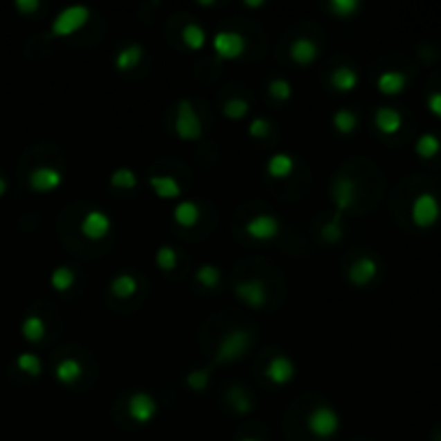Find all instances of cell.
I'll list each match as a JSON object with an SVG mask.
<instances>
[{"label":"cell","instance_id":"cell-2","mask_svg":"<svg viewBox=\"0 0 441 441\" xmlns=\"http://www.w3.org/2000/svg\"><path fill=\"white\" fill-rule=\"evenodd\" d=\"M306 426L318 439H332L340 429V415L330 405H318L308 413Z\"/></svg>","mask_w":441,"mask_h":441},{"label":"cell","instance_id":"cell-19","mask_svg":"<svg viewBox=\"0 0 441 441\" xmlns=\"http://www.w3.org/2000/svg\"><path fill=\"white\" fill-rule=\"evenodd\" d=\"M143 56H145V50L140 44H127L123 46L121 50L116 52L114 56V67L116 71H132L140 65V61H143Z\"/></svg>","mask_w":441,"mask_h":441},{"label":"cell","instance_id":"cell-41","mask_svg":"<svg viewBox=\"0 0 441 441\" xmlns=\"http://www.w3.org/2000/svg\"><path fill=\"white\" fill-rule=\"evenodd\" d=\"M15 9L24 15H35L42 9V3H39V0H15Z\"/></svg>","mask_w":441,"mask_h":441},{"label":"cell","instance_id":"cell-23","mask_svg":"<svg viewBox=\"0 0 441 441\" xmlns=\"http://www.w3.org/2000/svg\"><path fill=\"white\" fill-rule=\"evenodd\" d=\"M110 293L116 297V299H132L136 293H138V280L136 276L123 271V273H118L112 278V282H110Z\"/></svg>","mask_w":441,"mask_h":441},{"label":"cell","instance_id":"cell-42","mask_svg":"<svg viewBox=\"0 0 441 441\" xmlns=\"http://www.w3.org/2000/svg\"><path fill=\"white\" fill-rule=\"evenodd\" d=\"M426 106H429V110H431L435 116H439V118H441V91H435V93H431V95H429Z\"/></svg>","mask_w":441,"mask_h":441},{"label":"cell","instance_id":"cell-39","mask_svg":"<svg viewBox=\"0 0 441 441\" xmlns=\"http://www.w3.org/2000/svg\"><path fill=\"white\" fill-rule=\"evenodd\" d=\"M343 217L340 215H334L332 219H330V224H325L323 226V231H321V235H323V239L327 244H336V242H340V237H343Z\"/></svg>","mask_w":441,"mask_h":441},{"label":"cell","instance_id":"cell-27","mask_svg":"<svg viewBox=\"0 0 441 441\" xmlns=\"http://www.w3.org/2000/svg\"><path fill=\"white\" fill-rule=\"evenodd\" d=\"M50 285L54 291L58 293H67L73 285H75V271L67 265H61L56 267L52 273H50Z\"/></svg>","mask_w":441,"mask_h":441},{"label":"cell","instance_id":"cell-32","mask_svg":"<svg viewBox=\"0 0 441 441\" xmlns=\"http://www.w3.org/2000/svg\"><path fill=\"white\" fill-rule=\"evenodd\" d=\"M441 151V140L435 134H422L415 143V153L422 159H433Z\"/></svg>","mask_w":441,"mask_h":441},{"label":"cell","instance_id":"cell-13","mask_svg":"<svg viewBox=\"0 0 441 441\" xmlns=\"http://www.w3.org/2000/svg\"><path fill=\"white\" fill-rule=\"evenodd\" d=\"M265 377L271 381L273 386H287L295 377V364L293 359L287 355H273L267 366H265Z\"/></svg>","mask_w":441,"mask_h":441},{"label":"cell","instance_id":"cell-4","mask_svg":"<svg viewBox=\"0 0 441 441\" xmlns=\"http://www.w3.org/2000/svg\"><path fill=\"white\" fill-rule=\"evenodd\" d=\"M91 17V9L84 5H71L63 11H58V15L52 22V35L54 37H69L75 30L82 28Z\"/></svg>","mask_w":441,"mask_h":441},{"label":"cell","instance_id":"cell-37","mask_svg":"<svg viewBox=\"0 0 441 441\" xmlns=\"http://www.w3.org/2000/svg\"><path fill=\"white\" fill-rule=\"evenodd\" d=\"M267 93L271 95V99H276V102H289L293 95V87L285 78H273L267 84Z\"/></svg>","mask_w":441,"mask_h":441},{"label":"cell","instance_id":"cell-15","mask_svg":"<svg viewBox=\"0 0 441 441\" xmlns=\"http://www.w3.org/2000/svg\"><path fill=\"white\" fill-rule=\"evenodd\" d=\"M291 61L299 67H308L318 58V46L312 42L310 37H297L289 48Z\"/></svg>","mask_w":441,"mask_h":441},{"label":"cell","instance_id":"cell-7","mask_svg":"<svg viewBox=\"0 0 441 441\" xmlns=\"http://www.w3.org/2000/svg\"><path fill=\"white\" fill-rule=\"evenodd\" d=\"M235 297L239 299L242 304L258 310V308H265L267 306V287L263 285V280L258 278H250V280H239L235 285Z\"/></svg>","mask_w":441,"mask_h":441},{"label":"cell","instance_id":"cell-11","mask_svg":"<svg viewBox=\"0 0 441 441\" xmlns=\"http://www.w3.org/2000/svg\"><path fill=\"white\" fill-rule=\"evenodd\" d=\"M246 235L256 242H271L280 235V219L271 213H258L246 222Z\"/></svg>","mask_w":441,"mask_h":441},{"label":"cell","instance_id":"cell-40","mask_svg":"<svg viewBox=\"0 0 441 441\" xmlns=\"http://www.w3.org/2000/svg\"><path fill=\"white\" fill-rule=\"evenodd\" d=\"M250 136L252 138H265L269 132H271V125L265 116H254L252 121H250V127H248Z\"/></svg>","mask_w":441,"mask_h":441},{"label":"cell","instance_id":"cell-16","mask_svg":"<svg viewBox=\"0 0 441 441\" xmlns=\"http://www.w3.org/2000/svg\"><path fill=\"white\" fill-rule=\"evenodd\" d=\"M375 125L381 134L394 136L400 132V127H403V116H400V112L392 106H381L375 112Z\"/></svg>","mask_w":441,"mask_h":441},{"label":"cell","instance_id":"cell-24","mask_svg":"<svg viewBox=\"0 0 441 441\" xmlns=\"http://www.w3.org/2000/svg\"><path fill=\"white\" fill-rule=\"evenodd\" d=\"M19 330H22V336H24L26 343L37 345L46 338V321L39 314H26Z\"/></svg>","mask_w":441,"mask_h":441},{"label":"cell","instance_id":"cell-25","mask_svg":"<svg viewBox=\"0 0 441 441\" xmlns=\"http://www.w3.org/2000/svg\"><path fill=\"white\" fill-rule=\"evenodd\" d=\"M295 170V159L289 153H276L267 162V174L271 179H289Z\"/></svg>","mask_w":441,"mask_h":441},{"label":"cell","instance_id":"cell-34","mask_svg":"<svg viewBox=\"0 0 441 441\" xmlns=\"http://www.w3.org/2000/svg\"><path fill=\"white\" fill-rule=\"evenodd\" d=\"M110 186L118 188V190H134L138 186V177L132 168L123 166V168H116L110 174Z\"/></svg>","mask_w":441,"mask_h":441},{"label":"cell","instance_id":"cell-30","mask_svg":"<svg viewBox=\"0 0 441 441\" xmlns=\"http://www.w3.org/2000/svg\"><path fill=\"white\" fill-rule=\"evenodd\" d=\"M327 9L338 19H351L355 13H359V9H362V3H359V0H330Z\"/></svg>","mask_w":441,"mask_h":441},{"label":"cell","instance_id":"cell-28","mask_svg":"<svg viewBox=\"0 0 441 441\" xmlns=\"http://www.w3.org/2000/svg\"><path fill=\"white\" fill-rule=\"evenodd\" d=\"M181 39H183V44H186L190 50H200V48H205V44H207V33H205L203 26H198V24L190 22V24L183 26Z\"/></svg>","mask_w":441,"mask_h":441},{"label":"cell","instance_id":"cell-20","mask_svg":"<svg viewBox=\"0 0 441 441\" xmlns=\"http://www.w3.org/2000/svg\"><path fill=\"white\" fill-rule=\"evenodd\" d=\"M407 87V75L403 71H384V73H379L377 78V89L379 93H384V95H398V93H403Z\"/></svg>","mask_w":441,"mask_h":441},{"label":"cell","instance_id":"cell-31","mask_svg":"<svg viewBox=\"0 0 441 441\" xmlns=\"http://www.w3.org/2000/svg\"><path fill=\"white\" fill-rule=\"evenodd\" d=\"M332 125L336 127V132L349 136V134H353L355 127H357V116H355V112H351V110H347V108H340V110H336L334 116H332Z\"/></svg>","mask_w":441,"mask_h":441},{"label":"cell","instance_id":"cell-10","mask_svg":"<svg viewBox=\"0 0 441 441\" xmlns=\"http://www.w3.org/2000/svg\"><path fill=\"white\" fill-rule=\"evenodd\" d=\"M357 198V188L355 181L349 177H336L332 183V200H334V215L343 217L355 203Z\"/></svg>","mask_w":441,"mask_h":441},{"label":"cell","instance_id":"cell-47","mask_svg":"<svg viewBox=\"0 0 441 441\" xmlns=\"http://www.w3.org/2000/svg\"><path fill=\"white\" fill-rule=\"evenodd\" d=\"M437 441H441V437H439V439H437Z\"/></svg>","mask_w":441,"mask_h":441},{"label":"cell","instance_id":"cell-12","mask_svg":"<svg viewBox=\"0 0 441 441\" xmlns=\"http://www.w3.org/2000/svg\"><path fill=\"white\" fill-rule=\"evenodd\" d=\"M63 183V172L54 166H37L28 174V186L37 194H50Z\"/></svg>","mask_w":441,"mask_h":441},{"label":"cell","instance_id":"cell-36","mask_svg":"<svg viewBox=\"0 0 441 441\" xmlns=\"http://www.w3.org/2000/svg\"><path fill=\"white\" fill-rule=\"evenodd\" d=\"M219 278H222V273H219V269L215 265H200L196 269V282L203 285L205 289H215L219 285Z\"/></svg>","mask_w":441,"mask_h":441},{"label":"cell","instance_id":"cell-35","mask_svg":"<svg viewBox=\"0 0 441 441\" xmlns=\"http://www.w3.org/2000/svg\"><path fill=\"white\" fill-rule=\"evenodd\" d=\"M155 265L162 271H174L179 265V254L172 246H159L155 252Z\"/></svg>","mask_w":441,"mask_h":441},{"label":"cell","instance_id":"cell-22","mask_svg":"<svg viewBox=\"0 0 441 441\" xmlns=\"http://www.w3.org/2000/svg\"><path fill=\"white\" fill-rule=\"evenodd\" d=\"M172 219L183 228H192L198 224L200 219V207L194 200H181L174 209H172Z\"/></svg>","mask_w":441,"mask_h":441},{"label":"cell","instance_id":"cell-33","mask_svg":"<svg viewBox=\"0 0 441 441\" xmlns=\"http://www.w3.org/2000/svg\"><path fill=\"white\" fill-rule=\"evenodd\" d=\"M222 112L228 121H242V118H246L248 112H250V104L244 97H233L222 106Z\"/></svg>","mask_w":441,"mask_h":441},{"label":"cell","instance_id":"cell-18","mask_svg":"<svg viewBox=\"0 0 441 441\" xmlns=\"http://www.w3.org/2000/svg\"><path fill=\"white\" fill-rule=\"evenodd\" d=\"M149 186H151V190H153V194L157 198L174 200V198H179L183 194L179 181L170 174H153V177H149Z\"/></svg>","mask_w":441,"mask_h":441},{"label":"cell","instance_id":"cell-8","mask_svg":"<svg viewBox=\"0 0 441 441\" xmlns=\"http://www.w3.org/2000/svg\"><path fill=\"white\" fill-rule=\"evenodd\" d=\"M112 231V217L102 209H89L80 222V233H82L89 242H102Z\"/></svg>","mask_w":441,"mask_h":441},{"label":"cell","instance_id":"cell-17","mask_svg":"<svg viewBox=\"0 0 441 441\" xmlns=\"http://www.w3.org/2000/svg\"><path fill=\"white\" fill-rule=\"evenodd\" d=\"M82 364L78 362L75 357H63L61 362L54 366V377L61 386H75L80 379H82Z\"/></svg>","mask_w":441,"mask_h":441},{"label":"cell","instance_id":"cell-46","mask_svg":"<svg viewBox=\"0 0 441 441\" xmlns=\"http://www.w3.org/2000/svg\"><path fill=\"white\" fill-rule=\"evenodd\" d=\"M239 441H258V439H254V437H242Z\"/></svg>","mask_w":441,"mask_h":441},{"label":"cell","instance_id":"cell-45","mask_svg":"<svg viewBox=\"0 0 441 441\" xmlns=\"http://www.w3.org/2000/svg\"><path fill=\"white\" fill-rule=\"evenodd\" d=\"M196 5H198V7H213L215 3H209V0H198Z\"/></svg>","mask_w":441,"mask_h":441},{"label":"cell","instance_id":"cell-26","mask_svg":"<svg viewBox=\"0 0 441 441\" xmlns=\"http://www.w3.org/2000/svg\"><path fill=\"white\" fill-rule=\"evenodd\" d=\"M15 368L19 372H24L26 377H39L44 370V364H42V359H39L37 353H30V351H24V353H19L15 357Z\"/></svg>","mask_w":441,"mask_h":441},{"label":"cell","instance_id":"cell-21","mask_svg":"<svg viewBox=\"0 0 441 441\" xmlns=\"http://www.w3.org/2000/svg\"><path fill=\"white\" fill-rule=\"evenodd\" d=\"M359 82V75L353 67L349 65H340L332 71L330 75V84L338 91V93H351Z\"/></svg>","mask_w":441,"mask_h":441},{"label":"cell","instance_id":"cell-29","mask_svg":"<svg viewBox=\"0 0 441 441\" xmlns=\"http://www.w3.org/2000/svg\"><path fill=\"white\" fill-rule=\"evenodd\" d=\"M226 396H228V403H231V407H233V409H235L239 415H246V413H250V411H252V407H254V403H252L250 394H248L244 388H239V386L231 388Z\"/></svg>","mask_w":441,"mask_h":441},{"label":"cell","instance_id":"cell-14","mask_svg":"<svg viewBox=\"0 0 441 441\" xmlns=\"http://www.w3.org/2000/svg\"><path fill=\"white\" fill-rule=\"evenodd\" d=\"M379 273V265H377V260L370 258V256H359L357 260H353L351 267H349V282L353 287H368L372 280L377 278Z\"/></svg>","mask_w":441,"mask_h":441},{"label":"cell","instance_id":"cell-3","mask_svg":"<svg viewBox=\"0 0 441 441\" xmlns=\"http://www.w3.org/2000/svg\"><path fill=\"white\" fill-rule=\"evenodd\" d=\"M441 217V205L435 194L422 192L411 203V222L417 228H433Z\"/></svg>","mask_w":441,"mask_h":441},{"label":"cell","instance_id":"cell-9","mask_svg":"<svg viewBox=\"0 0 441 441\" xmlns=\"http://www.w3.org/2000/svg\"><path fill=\"white\" fill-rule=\"evenodd\" d=\"M127 413L136 424H149L157 415V400L149 392H134L127 400Z\"/></svg>","mask_w":441,"mask_h":441},{"label":"cell","instance_id":"cell-6","mask_svg":"<svg viewBox=\"0 0 441 441\" xmlns=\"http://www.w3.org/2000/svg\"><path fill=\"white\" fill-rule=\"evenodd\" d=\"M246 48H248L246 37L235 30H217L213 35V50L222 61H235V58L244 56Z\"/></svg>","mask_w":441,"mask_h":441},{"label":"cell","instance_id":"cell-44","mask_svg":"<svg viewBox=\"0 0 441 441\" xmlns=\"http://www.w3.org/2000/svg\"><path fill=\"white\" fill-rule=\"evenodd\" d=\"M7 188H9V183H7V179L0 174V196H3L5 192H7Z\"/></svg>","mask_w":441,"mask_h":441},{"label":"cell","instance_id":"cell-1","mask_svg":"<svg viewBox=\"0 0 441 441\" xmlns=\"http://www.w3.org/2000/svg\"><path fill=\"white\" fill-rule=\"evenodd\" d=\"M250 343H252V336H250L248 330H242V327L228 330L222 338H219L215 355H213V362L215 364H233V362H237V359H242L248 353Z\"/></svg>","mask_w":441,"mask_h":441},{"label":"cell","instance_id":"cell-38","mask_svg":"<svg viewBox=\"0 0 441 441\" xmlns=\"http://www.w3.org/2000/svg\"><path fill=\"white\" fill-rule=\"evenodd\" d=\"M209 368H196V370H190L186 375V386L194 392H203L207 386H209Z\"/></svg>","mask_w":441,"mask_h":441},{"label":"cell","instance_id":"cell-5","mask_svg":"<svg viewBox=\"0 0 441 441\" xmlns=\"http://www.w3.org/2000/svg\"><path fill=\"white\" fill-rule=\"evenodd\" d=\"M174 134L181 140H198L203 136V123L188 99H181L177 106V116H174Z\"/></svg>","mask_w":441,"mask_h":441},{"label":"cell","instance_id":"cell-43","mask_svg":"<svg viewBox=\"0 0 441 441\" xmlns=\"http://www.w3.org/2000/svg\"><path fill=\"white\" fill-rule=\"evenodd\" d=\"M265 3L263 0H246V7H250V9H258V7H263Z\"/></svg>","mask_w":441,"mask_h":441}]
</instances>
